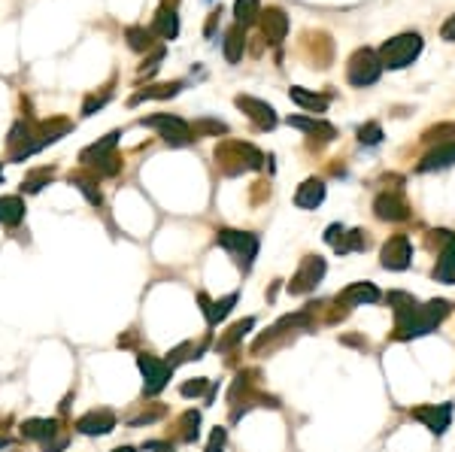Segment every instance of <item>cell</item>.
<instances>
[{
  "mask_svg": "<svg viewBox=\"0 0 455 452\" xmlns=\"http://www.w3.org/2000/svg\"><path fill=\"white\" fill-rule=\"evenodd\" d=\"M119 130H113V134H107L104 140H100V143H91L88 149H83V155H79V161H83V164H100V161H104V158H109V152H113V149H116V143H119Z\"/></svg>",
  "mask_w": 455,
  "mask_h": 452,
  "instance_id": "ac0fdd59",
  "label": "cell"
},
{
  "mask_svg": "<svg viewBox=\"0 0 455 452\" xmlns=\"http://www.w3.org/2000/svg\"><path fill=\"white\" fill-rule=\"evenodd\" d=\"M413 419H419L431 434H443L452 425V404H425L413 410Z\"/></svg>",
  "mask_w": 455,
  "mask_h": 452,
  "instance_id": "ba28073f",
  "label": "cell"
},
{
  "mask_svg": "<svg viewBox=\"0 0 455 452\" xmlns=\"http://www.w3.org/2000/svg\"><path fill=\"white\" fill-rule=\"evenodd\" d=\"M137 365H140V370H143V377H146V395H155V391L164 389L167 379H170V370H174L167 361H158L155 355H140Z\"/></svg>",
  "mask_w": 455,
  "mask_h": 452,
  "instance_id": "9c48e42d",
  "label": "cell"
},
{
  "mask_svg": "<svg viewBox=\"0 0 455 452\" xmlns=\"http://www.w3.org/2000/svg\"><path fill=\"white\" fill-rule=\"evenodd\" d=\"M234 304H237V295H228V298H222V300H216L210 310H207V322L210 325H216V322H222L231 310H234Z\"/></svg>",
  "mask_w": 455,
  "mask_h": 452,
  "instance_id": "f1b7e54d",
  "label": "cell"
},
{
  "mask_svg": "<svg viewBox=\"0 0 455 452\" xmlns=\"http://www.w3.org/2000/svg\"><path fill=\"white\" fill-rule=\"evenodd\" d=\"M261 34H265V39L270 46H279L289 34V16L282 13V9L270 6L267 13H261Z\"/></svg>",
  "mask_w": 455,
  "mask_h": 452,
  "instance_id": "7c38bea8",
  "label": "cell"
},
{
  "mask_svg": "<svg viewBox=\"0 0 455 452\" xmlns=\"http://www.w3.org/2000/svg\"><path fill=\"white\" fill-rule=\"evenodd\" d=\"M431 276L437 279V283H447V286H455V240L447 243V249L440 252L437 264H434Z\"/></svg>",
  "mask_w": 455,
  "mask_h": 452,
  "instance_id": "e0dca14e",
  "label": "cell"
},
{
  "mask_svg": "<svg viewBox=\"0 0 455 452\" xmlns=\"http://www.w3.org/2000/svg\"><path fill=\"white\" fill-rule=\"evenodd\" d=\"M380 261H382V267H386V270H407L410 261H413V246H410V240L404 237V234L392 237L389 243L382 246Z\"/></svg>",
  "mask_w": 455,
  "mask_h": 452,
  "instance_id": "52a82bcc",
  "label": "cell"
},
{
  "mask_svg": "<svg viewBox=\"0 0 455 452\" xmlns=\"http://www.w3.org/2000/svg\"><path fill=\"white\" fill-rule=\"evenodd\" d=\"M358 140H361L364 146H377L380 140H382V128H380V122L361 125V128H358Z\"/></svg>",
  "mask_w": 455,
  "mask_h": 452,
  "instance_id": "1f68e13d",
  "label": "cell"
},
{
  "mask_svg": "<svg viewBox=\"0 0 455 452\" xmlns=\"http://www.w3.org/2000/svg\"><path fill=\"white\" fill-rule=\"evenodd\" d=\"M440 34H443V39H449V43H455V16L449 18L447 25H443V31H440Z\"/></svg>",
  "mask_w": 455,
  "mask_h": 452,
  "instance_id": "74e56055",
  "label": "cell"
},
{
  "mask_svg": "<svg viewBox=\"0 0 455 452\" xmlns=\"http://www.w3.org/2000/svg\"><path fill=\"white\" fill-rule=\"evenodd\" d=\"M191 134L200 137V134H228V125H222V122H212V118H200V122L191 125Z\"/></svg>",
  "mask_w": 455,
  "mask_h": 452,
  "instance_id": "4dcf8cb0",
  "label": "cell"
},
{
  "mask_svg": "<svg viewBox=\"0 0 455 452\" xmlns=\"http://www.w3.org/2000/svg\"><path fill=\"white\" fill-rule=\"evenodd\" d=\"M343 234H346V228H343V225H328V231H325V240H328L331 246H337L340 240H343Z\"/></svg>",
  "mask_w": 455,
  "mask_h": 452,
  "instance_id": "8d00e7d4",
  "label": "cell"
},
{
  "mask_svg": "<svg viewBox=\"0 0 455 452\" xmlns=\"http://www.w3.org/2000/svg\"><path fill=\"white\" fill-rule=\"evenodd\" d=\"M449 313V304L447 300H428V304L416 307L413 313L401 316L398 319V337L401 340H410V337H422V334H431L443 319Z\"/></svg>",
  "mask_w": 455,
  "mask_h": 452,
  "instance_id": "6da1fadb",
  "label": "cell"
},
{
  "mask_svg": "<svg viewBox=\"0 0 455 452\" xmlns=\"http://www.w3.org/2000/svg\"><path fill=\"white\" fill-rule=\"evenodd\" d=\"M219 246L228 249L243 267H252V261L258 255V237L255 234H243V231H219Z\"/></svg>",
  "mask_w": 455,
  "mask_h": 452,
  "instance_id": "277c9868",
  "label": "cell"
},
{
  "mask_svg": "<svg viewBox=\"0 0 455 452\" xmlns=\"http://www.w3.org/2000/svg\"><path fill=\"white\" fill-rule=\"evenodd\" d=\"M252 325H255V319H243V322H237L234 328H228V334L219 340V349H231V346H234L237 340H240L243 334H246V331H249Z\"/></svg>",
  "mask_w": 455,
  "mask_h": 452,
  "instance_id": "f546056e",
  "label": "cell"
},
{
  "mask_svg": "<svg viewBox=\"0 0 455 452\" xmlns=\"http://www.w3.org/2000/svg\"><path fill=\"white\" fill-rule=\"evenodd\" d=\"M234 16H237V25H252L255 18L261 16V0H234Z\"/></svg>",
  "mask_w": 455,
  "mask_h": 452,
  "instance_id": "484cf974",
  "label": "cell"
},
{
  "mask_svg": "<svg viewBox=\"0 0 455 452\" xmlns=\"http://www.w3.org/2000/svg\"><path fill=\"white\" fill-rule=\"evenodd\" d=\"M222 449H225V428H216L207 444V452H222Z\"/></svg>",
  "mask_w": 455,
  "mask_h": 452,
  "instance_id": "e575fe53",
  "label": "cell"
},
{
  "mask_svg": "<svg viewBox=\"0 0 455 452\" xmlns=\"http://www.w3.org/2000/svg\"><path fill=\"white\" fill-rule=\"evenodd\" d=\"M143 125L146 128H158L161 137H164L170 146H186V143H191V128L182 122L179 116H149V118H143Z\"/></svg>",
  "mask_w": 455,
  "mask_h": 452,
  "instance_id": "5b68a950",
  "label": "cell"
},
{
  "mask_svg": "<svg viewBox=\"0 0 455 452\" xmlns=\"http://www.w3.org/2000/svg\"><path fill=\"white\" fill-rule=\"evenodd\" d=\"M322 276H325V261H322L319 255H307L303 258V264L298 267L295 279L289 283V291L291 295H307V291H313L319 286Z\"/></svg>",
  "mask_w": 455,
  "mask_h": 452,
  "instance_id": "8992f818",
  "label": "cell"
},
{
  "mask_svg": "<svg viewBox=\"0 0 455 452\" xmlns=\"http://www.w3.org/2000/svg\"><path fill=\"white\" fill-rule=\"evenodd\" d=\"M179 88H182V83H167V85H149V88H143V92H137L134 97H131V106H134V104H140V100H164V97H174V94H179Z\"/></svg>",
  "mask_w": 455,
  "mask_h": 452,
  "instance_id": "cb8c5ba5",
  "label": "cell"
},
{
  "mask_svg": "<svg viewBox=\"0 0 455 452\" xmlns=\"http://www.w3.org/2000/svg\"><path fill=\"white\" fill-rule=\"evenodd\" d=\"M289 125L291 128H301L307 134H325V140L334 137V128L328 122H319V118H303V116H289Z\"/></svg>",
  "mask_w": 455,
  "mask_h": 452,
  "instance_id": "d4e9b609",
  "label": "cell"
},
{
  "mask_svg": "<svg viewBox=\"0 0 455 452\" xmlns=\"http://www.w3.org/2000/svg\"><path fill=\"white\" fill-rule=\"evenodd\" d=\"M419 52H422V37L419 34H398V37H392L389 43H382L377 58H380L382 67L401 70V67H407V64L416 61Z\"/></svg>",
  "mask_w": 455,
  "mask_h": 452,
  "instance_id": "7a4b0ae2",
  "label": "cell"
},
{
  "mask_svg": "<svg viewBox=\"0 0 455 452\" xmlns=\"http://www.w3.org/2000/svg\"><path fill=\"white\" fill-rule=\"evenodd\" d=\"M455 164V140L452 143H440L437 149H431L428 155L419 161V170L428 173V170H443V167H452Z\"/></svg>",
  "mask_w": 455,
  "mask_h": 452,
  "instance_id": "9a60e30c",
  "label": "cell"
},
{
  "mask_svg": "<svg viewBox=\"0 0 455 452\" xmlns=\"http://www.w3.org/2000/svg\"><path fill=\"white\" fill-rule=\"evenodd\" d=\"M204 391H207V379H204V377H200V379H195V383H186V386H182V395H186V398L204 395Z\"/></svg>",
  "mask_w": 455,
  "mask_h": 452,
  "instance_id": "836d02e7",
  "label": "cell"
},
{
  "mask_svg": "<svg viewBox=\"0 0 455 452\" xmlns=\"http://www.w3.org/2000/svg\"><path fill=\"white\" fill-rule=\"evenodd\" d=\"M243 49H246V31H243V25H234L225 34V58H228V64H237L240 61Z\"/></svg>",
  "mask_w": 455,
  "mask_h": 452,
  "instance_id": "7402d4cb",
  "label": "cell"
},
{
  "mask_svg": "<svg viewBox=\"0 0 455 452\" xmlns=\"http://www.w3.org/2000/svg\"><path fill=\"white\" fill-rule=\"evenodd\" d=\"M380 73H382V64H380V58H377L373 49H358V52L349 58V64H346V76H349V83L356 88L373 85L380 79Z\"/></svg>",
  "mask_w": 455,
  "mask_h": 452,
  "instance_id": "3957f363",
  "label": "cell"
},
{
  "mask_svg": "<svg viewBox=\"0 0 455 452\" xmlns=\"http://www.w3.org/2000/svg\"><path fill=\"white\" fill-rule=\"evenodd\" d=\"M25 219V200L18 195H9V197H0V222L16 228L18 222Z\"/></svg>",
  "mask_w": 455,
  "mask_h": 452,
  "instance_id": "ffe728a7",
  "label": "cell"
},
{
  "mask_svg": "<svg viewBox=\"0 0 455 452\" xmlns=\"http://www.w3.org/2000/svg\"><path fill=\"white\" fill-rule=\"evenodd\" d=\"M291 100H295L298 106H303V109H310V113H325L328 109V97H322V94H310L307 88H291Z\"/></svg>",
  "mask_w": 455,
  "mask_h": 452,
  "instance_id": "603a6c76",
  "label": "cell"
},
{
  "mask_svg": "<svg viewBox=\"0 0 455 452\" xmlns=\"http://www.w3.org/2000/svg\"><path fill=\"white\" fill-rule=\"evenodd\" d=\"M237 106L246 113L252 122H255V128L261 130H270L273 125H277V113H273V106L265 104V100H255V97H249V94H240L237 97Z\"/></svg>",
  "mask_w": 455,
  "mask_h": 452,
  "instance_id": "30bf717a",
  "label": "cell"
},
{
  "mask_svg": "<svg viewBox=\"0 0 455 452\" xmlns=\"http://www.w3.org/2000/svg\"><path fill=\"white\" fill-rule=\"evenodd\" d=\"M170 452H174V449H170Z\"/></svg>",
  "mask_w": 455,
  "mask_h": 452,
  "instance_id": "ab89813d",
  "label": "cell"
},
{
  "mask_svg": "<svg viewBox=\"0 0 455 452\" xmlns=\"http://www.w3.org/2000/svg\"><path fill=\"white\" fill-rule=\"evenodd\" d=\"M152 34H158L161 39H176V34H179V18H176L174 9H167V6L158 9L155 22H152Z\"/></svg>",
  "mask_w": 455,
  "mask_h": 452,
  "instance_id": "d6986e66",
  "label": "cell"
},
{
  "mask_svg": "<svg viewBox=\"0 0 455 452\" xmlns=\"http://www.w3.org/2000/svg\"><path fill=\"white\" fill-rule=\"evenodd\" d=\"M113 452H134V446H119V449H113Z\"/></svg>",
  "mask_w": 455,
  "mask_h": 452,
  "instance_id": "f35d334b",
  "label": "cell"
},
{
  "mask_svg": "<svg viewBox=\"0 0 455 452\" xmlns=\"http://www.w3.org/2000/svg\"><path fill=\"white\" fill-rule=\"evenodd\" d=\"M322 200H325V183H322V179H307L295 192V204L301 209H316Z\"/></svg>",
  "mask_w": 455,
  "mask_h": 452,
  "instance_id": "2e32d148",
  "label": "cell"
},
{
  "mask_svg": "<svg viewBox=\"0 0 455 452\" xmlns=\"http://www.w3.org/2000/svg\"><path fill=\"white\" fill-rule=\"evenodd\" d=\"M55 431H58L55 419H28L22 425V437H28V440H46V444H49V437H52Z\"/></svg>",
  "mask_w": 455,
  "mask_h": 452,
  "instance_id": "44dd1931",
  "label": "cell"
},
{
  "mask_svg": "<svg viewBox=\"0 0 455 452\" xmlns=\"http://www.w3.org/2000/svg\"><path fill=\"white\" fill-rule=\"evenodd\" d=\"M373 213H377L380 219H386V222H404V219H410V207L401 195L386 192V195H380L377 200H373Z\"/></svg>",
  "mask_w": 455,
  "mask_h": 452,
  "instance_id": "8fae6325",
  "label": "cell"
},
{
  "mask_svg": "<svg viewBox=\"0 0 455 452\" xmlns=\"http://www.w3.org/2000/svg\"><path fill=\"white\" fill-rule=\"evenodd\" d=\"M52 179V167H43V170H34L28 179H25V185L22 188H28V192H40L43 188V183H49Z\"/></svg>",
  "mask_w": 455,
  "mask_h": 452,
  "instance_id": "d6a6232c",
  "label": "cell"
},
{
  "mask_svg": "<svg viewBox=\"0 0 455 452\" xmlns=\"http://www.w3.org/2000/svg\"><path fill=\"white\" fill-rule=\"evenodd\" d=\"M116 428V416L109 410H91L88 416H83L76 422V431L79 434H88V437H100V434H109Z\"/></svg>",
  "mask_w": 455,
  "mask_h": 452,
  "instance_id": "4fadbf2b",
  "label": "cell"
},
{
  "mask_svg": "<svg viewBox=\"0 0 455 452\" xmlns=\"http://www.w3.org/2000/svg\"><path fill=\"white\" fill-rule=\"evenodd\" d=\"M109 100V94H100V97H88L85 106H83V116H95V109H100Z\"/></svg>",
  "mask_w": 455,
  "mask_h": 452,
  "instance_id": "d590c367",
  "label": "cell"
},
{
  "mask_svg": "<svg viewBox=\"0 0 455 452\" xmlns=\"http://www.w3.org/2000/svg\"><path fill=\"white\" fill-rule=\"evenodd\" d=\"M125 37H128V46L134 49V52H149L152 49V31H146V28H128Z\"/></svg>",
  "mask_w": 455,
  "mask_h": 452,
  "instance_id": "83f0119b",
  "label": "cell"
},
{
  "mask_svg": "<svg viewBox=\"0 0 455 452\" xmlns=\"http://www.w3.org/2000/svg\"><path fill=\"white\" fill-rule=\"evenodd\" d=\"M377 300H380V288L373 283H352L349 288H343L337 295V304H349V307L377 304Z\"/></svg>",
  "mask_w": 455,
  "mask_h": 452,
  "instance_id": "5bb4252c",
  "label": "cell"
},
{
  "mask_svg": "<svg viewBox=\"0 0 455 452\" xmlns=\"http://www.w3.org/2000/svg\"><path fill=\"white\" fill-rule=\"evenodd\" d=\"M389 307L394 310V316H407V313H413L419 304H416V298L413 295H407V291H389Z\"/></svg>",
  "mask_w": 455,
  "mask_h": 452,
  "instance_id": "4316f807",
  "label": "cell"
}]
</instances>
